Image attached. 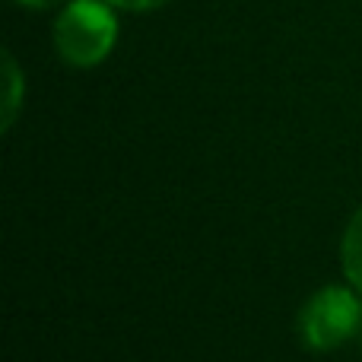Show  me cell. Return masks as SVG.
Segmentation results:
<instances>
[{"mask_svg": "<svg viewBox=\"0 0 362 362\" xmlns=\"http://www.w3.org/2000/svg\"><path fill=\"white\" fill-rule=\"evenodd\" d=\"M118 19L99 0H70L54 23V48L70 67H95L115 48Z\"/></svg>", "mask_w": 362, "mask_h": 362, "instance_id": "obj_1", "label": "cell"}, {"mask_svg": "<svg viewBox=\"0 0 362 362\" xmlns=\"http://www.w3.org/2000/svg\"><path fill=\"white\" fill-rule=\"evenodd\" d=\"M362 325V302L346 286H325L302 305L299 340L315 353L344 346Z\"/></svg>", "mask_w": 362, "mask_h": 362, "instance_id": "obj_2", "label": "cell"}, {"mask_svg": "<svg viewBox=\"0 0 362 362\" xmlns=\"http://www.w3.org/2000/svg\"><path fill=\"white\" fill-rule=\"evenodd\" d=\"M340 261H344V276L356 293H362V206L350 216L340 242Z\"/></svg>", "mask_w": 362, "mask_h": 362, "instance_id": "obj_3", "label": "cell"}, {"mask_svg": "<svg viewBox=\"0 0 362 362\" xmlns=\"http://www.w3.org/2000/svg\"><path fill=\"white\" fill-rule=\"evenodd\" d=\"M6 67V108H4V131H10L13 121L19 115V99H23V76H19V67L10 54L4 57Z\"/></svg>", "mask_w": 362, "mask_h": 362, "instance_id": "obj_4", "label": "cell"}, {"mask_svg": "<svg viewBox=\"0 0 362 362\" xmlns=\"http://www.w3.org/2000/svg\"><path fill=\"white\" fill-rule=\"evenodd\" d=\"M112 6H121V10H156V6L169 4V0H108Z\"/></svg>", "mask_w": 362, "mask_h": 362, "instance_id": "obj_5", "label": "cell"}, {"mask_svg": "<svg viewBox=\"0 0 362 362\" xmlns=\"http://www.w3.org/2000/svg\"><path fill=\"white\" fill-rule=\"evenodd\" d=\"M16 4L32 6V10H48V6H57V4H64V0H16Z\"/></svg>", "mask_w": 362, "mask_h": 362, "instance_id": "obj_6", "label": "cell"}, {"mask_svg": "<svg viewBox=\"0 0 362 362\" xmlns=\"http://www.w3.org/2000/svg\"><path fill=\"white\" fill-rule=\"evenodd\" d=\"M359 334H362V325H359Z\"/></svg>", "mask_w": 362, "mask_h": 362, "instance_id": "obj_7", "label": "cell"}]
</instances>
